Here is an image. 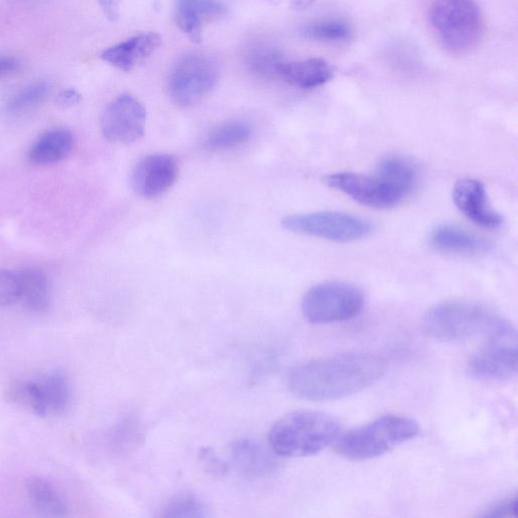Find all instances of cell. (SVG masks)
Listing matches in <instances>:
<instances>
[{
	"mask_svg": "<svg viewBox=\"0 0 518 518\" xmlns=\"http://www.w3.org/2000/svg\"><path fill=\"white\" fill-rule=\"evenodd\" d=\"M162 38L155 32L135 35L102 54V59L124 72L142 65L161 46Z\"/></svg>",
	"mask_w": 518,
	"mask_h": 518,
	"instance_id": "obj_15",
	"label": "cell"
},
{
	"mask_svg": "<svg viewBox=\"0 0 518 518\" xmlns=\"http://www.w3.org/2000/svg\"><path fill=\"white\" fill-rule=\"evenodd\" d=\"M73 147L72 133L65 129H55L42 135L33 144L28 157L35 165H52L67 158Z\"/></svg>",
	"mask_w": 518,
	"mask_h": 518,
	"instance_id": "obj_19",
	"label": "cell"
},
{
	"mask_svg": "<svg viewBox=\"0 0 518 518\" xmlns=\"http://www.w3.org/2000/svg\"><path fill=\"white\" fill-rule=\"evenodd\" d=\"M453 198L458 209L474 224L486 228L497 229L503 219L489 205L483 184L474 179H463L457 182Z\"/></svg>",
	"mask_w": 518,
	"mask_h": 518,
	"instance_id": "obj_13",
	"label": "cell"
},
{
	"mask_svg": "<svg viewBox=\"0 0 518 518\" xmlns=\"http://www.w3.org/2000/svg\"><path fill=\"white\" fill-rule=\"evenodd\" d=\"M469 373L481 380L506 381L517 373V345L515 340L490 342L488 347L475 355L469 365Z\"/></svg>",
	"mask_w": 518,
	"mask_h": 518,
	"instance_id": "obj_12",
	"label": "cell"
},
{
	"mask_svg": "<svg viewBox=\"0 0 518 518\" xmlns=\"http://www.w3.org/2000/svg\"><path fill=\"white\" fill-rule=\"evenodd\" d=\"M46 415L65 410L69 402L70 392L66 379L57 373L41 378L38 382Z\"/></svg>",
	"mask_w": 518,
	"mask_h": 518,
	"instance_id": "obj_24",
	"label": "cell"
},
{
	"mask_svg": "<svg viewBox=\"0 0 518 518\" xmlns=\"http://www.w3.org/2000/svg\"><path fill=\"white\" fill-rule=\"evenodd\" d=\"M232 454L236 468L247 476H262L274 467L269 453L261 445L248 440L235 443L232 447Z\"/></svg>",
	"mask_w": 518,
	"mask_h": 518,
	"instance_id": "obj_20",
	"label": "cell"
},
{
	"mask_svg": "<svg viewBox=\"0 0 518 518\" xmlns=\"http://www.w3.org/2000/svg\"><path fill=\"white\" fill-rule=\"evenodd\" d=\"M26 488L33 506L40 514L50 517H61L66 514L65 501L48 480L31 477Z\"/></svg>",
	"mask_w": 518,
	"mask_h": 518,
	"instance_id": "obj_22",
	"label": "cell"
},
{
	"mask_svg": "<svg viewBox=\"0 0 518 518\" xmlns=\"http://www.w3.org/2000/svg\"><path fill=\"white\" fill-rule=\"evenodd\" d=\"M147 113L135 97L124 95L106 109L102 118V131L111 142L132 144L146 131Z\"/></svg>",
	"mask_w": 518,
	"mask_h": 518,
	"instance_id": "obj_10",
	"label": "cell"
},
{
	"mask_svg": "<svg viewBox=\"0 0 518 518\" xmlns=\"http://www.w3.org/2000/svg\"><path fill=\"white\" fill-rule=\"evenodd\" d=\"M20 281V300L31 311H44L51 299L50 283L46 275L34 269L18 273Z\"/></svg>",
	"mask_w": 518,
	"mask_h": 518,
	"instance_id": "obj_21",
	"label": "cell"
},
{
	"mask_svg": "<svg viewBox=\"0 0 518 518\" xmlns=\"http://www.w3.org/2000/svg\"><path fill=\"white\" fill-rule=\"evenodd\" d=\"M20 68L17 59L11 56L0 55V80L16 73Z\"/></svg>",
	"mask_w": 518,
	"mask_h": 518,
	"instance_id": "obj_33",
	"label": "cell"
},
{
	"mask_svg": "<svg viewBox=\"0 0 518 518\" xmlns=\"http://www.w3.org/2000/svg\"><path fill=\"white\" fill-rule=\"evenodd\" d=\"M352 26L341 19H324L309 24L304 35L311 40L326 43L348 42L353 38Z\"/></svg>",
	"mask_w": 518,
	"mask_h": 518,
	"instance_id": "obj_25",
	"label": "cell"
},
{
	"mask_svg": "<svg viewBox=\"0 0 518 518\" xmlns=\"http://www.w3.org/2000/svg\"><path fill=\"white\" fill-rule=\"evenodd\" d=\"M220 78L217 61L201 52L181 57L168 78L169 95L177 105L192 107L211 94Z\"/></svg>",
	"mask_w": 518,
	"mask_h": 518,
	"instance_id": "obj_7",
	"label": "cell"
},
{
	"mask_svg": "<svg viewBox=\"0 0 518 518\" xmlns=\"http://www.w3.org/2000/svg\"><path fill=\"white\" fill-rule=\"evenodd\" d=\"M251 135L252 130L247 123L233 120L212 129L205 144L209 150L224 151L245 144Z\"/></svg>",
	"mask_w": 518,
	"mask_h": 518,
	"instance_id": "obj_23",
	"label": "cell"
},
{
	"mask_svg": "<svg viewBox=\"0 0 518 518\" xmlns=\"http://www.w3.org/2000/svg\"><path fill=\"white\" fill-rule=\"evenodd\" d=\"M227 12L224 0H176L175 21L193 42L202 41L205 26Z\"/></svg>",
	"mask_w": 518,
	"mask_h": 518,
	"instance_id": "obj_14",
	"label": "cell"
},
{
	"mask_svg": "<svg viewBox=\"0 0 518 518\" xmlns=\"http://www.w3.org/2000/svg\"><path fill=\"white\" fill-rule=\"evenodd\" d=\"M81 101V96L75 90H67L62 92L58 97V103L64 108L77 105Z\"/></svg>",
	"mask_w": 518,
	"mask_h": 518,
	"instance_id": "obj_34",
	"label": "cell"
},
{
	"mask_svg": "<svg viewBox=\"0 0 518 518\" xmlns=\"http://www.w3.org/2000/svg\"><path fill=\"white\" fill-rule=\"evenodd\" d=\"M20 300L19 275L0 269V306H10Z\"/></svg>",
	"mask_w": 518,
	"mask_h": 518,
	"instance_id": "obj_29",
	"label": "cell"
},
{
	"mask_svg": "<svg viewBox=\"0 0 518 518\" xmlns=\"http://www.w3.org/2000/svg\"><path fill=\"white\" fill-rule=\"evenodd\" d=\"M332 66L322 58H309L300 61H286L280 71V78L295 88L312 90L333 78Z\"/></svg>",
	"mask_w": 518,
	"mask_h": 518,
	"instance_id": "obj_17",
	"label": "cell"
},
{
	"mask_svg": "<svg viewBox=\"0 0 518 518\" xmlns=\"http://www.w3.org/2000/svg\"><path fill=\"white\" fill-rule=\"evenodd\" d=\"M423 330L444 341L516 340L514 327L503 316L485 305L466 301L447 302L429 309L423 318Z\"/></svg>",
	"mask_w": 518,
	"mask_h": 518,
	"instance_id": "obj_2",
	"label": "cell"
},
{
	"mask_svg": "<svg viewBox=\"0 0 518 518\" xmlns=\"http://www.w3.org/2000/svg\"><path fill=\"white\" fill-rule=\"evenodd\" d=\"M365 295L357 286L326 282L311 288L305 295L302 310L312 324L344 322L357 317L364 309Z\"/></svg>",
	"mask_w": 518,
	"mask_h": 518,
	"instance_id": "obj_8",
	"label": "cell"
},
{
	"mask_svg": "<svg viewBox=\"0 0 518 518\" xmlns=\"http://www.w3.org/2000/svg\"><path fill=\"white\" fill-rule=\"evenodd\" d=\"M6 399L14 404L25 407L39 416H46L39 385L35 381H16L9 386Z\"/></svg>",
	"mask_w": 518,
	"mask_h": 518,
	"instance_id": "obj_27",
	"label": "cell"
},
{
	"mask_svg": "<svg viewBox=\"0 0 518 518\" xmlns=\"http://www.w3.org/2000/svg\"><path fill=\"white\" fill-rule=\"evenodd\" d=\"M162 517H206L207 508L204 503L192 493H181L172 497L159 514Z\"/></svg>",
	"mask_w": 518,
	"mask_h": 518,
	"instance_id": "obj_28",
	"label": "cell"
},
{
	"mask_svg": "<svg viewBox=\"0 0 518 518\" xmlns=\"http://www.w3.org/2000/svg\"><path fill=\"white\" fill-rule=\"evenodd\" d=\"M269 2L280 9L303 12L312 7L316 0H269Z\"/></svg>",
	"mask_w": 518,
	"mask_h": 518,
	"instance_id": "obj_31",
	"label": "cell"
},
{
	"mask_svg": "<svg viewBox=\"0 0 518 518\" xmlns=\"http://www.w3.org/2000/svg\"><path fill=\"white\" fill-rule=\"evenodd\" d=\"M429 22L441 45L455 54L467 53L481 41L484 20L475 0H436Z\"/></svg>",
	"mask_w": 518,
	"mask_h": 518,
	"instance_id": "obj_6",
	"label": "cell"
},
{
	"mask_svg": "<svg viewBox=\"0 0 518 518\" xmlns=\"http://www.w3.org/2000/svg\"><path fill=\"white\" fill-rule=\"evenodd\" d=\"M419 434L420 426L414 420L400 415H385L339 436L335 441V451L350 460H371L393 451Z\"/></svg>",
	"mask_w": 518,
	"mask_h": 518,
	"instance_id": "obj_5",
	"label": "cell"
},
{
	"mask_svg": "<svg viewBox=\"0 0 518 518\" xmlns=\"http://www.w3.org/2000/svg\"><path fill=\"white\" fill-rule=\"evenodd\" d=\"M517 510V499H503L484 511L483 517H514Z\"/></svg>",
	"mask_w": 518,
	"mask_h": 518,
	"instance_id": "obj_30",
	"label": "cell"
},
{
	"mask_svg": "<svg viewBox=\"0 0 518 518\" xmlns=\"http://www.w3.org/2000/svg\"><path fill=\"white\" fill-rule=\"evenodd\" d=\"M179 174V163L174 156L154 154L145 157L136 165L131 185L139 196L156 198L176 184Z\"/></svg>",
	"mask_w": 518,
	"mask_h": 518,
	"instance_id": "obj_11",
	"label": "cell"
},
{
	"mask_svg": "<svg viewBox=\"0 0 518 518\" xmlns=\"http://www.w3.org/2000/svg\"><path fill=\"white\" fill-rule=\"evenodd\" d=\"M282 225L293 233L335 242L360 240L372 232V224L366 219L328 211L288 216Z\"/></svg>",
	"mask_w": 518,
	"mask_h": 518,
	"instance_id": "obj_9",
	"label": "cell"
},
{
	"mask_svg": "<svg viewBox=\"0 0 518 518\" xmlns=\"http://www.w3.org/2000/svg\"><path fill=\"white\" fill-rule=\"evenodd\" d=\"M340 423L333 416L299 410L278 420L269 434L273 451L285 458H304L322 452L340 436Z\"/></svg>",
	"mask_w": 518,
	"mask_h": 518,
	"instance_id": "obj_4",
	"label": "cell"
},
{
	"mask_svg": "<svg viewBox=\"0 0 518 518\" xmlns=\"http://www.w3.org/2000/svg\"><path fill=\"white\" fill-rule=\"evenodd\" d=\"M287 60L282 49L270 41L252 42L244 53L246 69L258 78H280V71Z\"/></svg>",
	"mask_w": 518,
	"mask_h": 518,
	"instance_id": "obj_18",
	"label": "cell"
},
{
	"mask_svg": "<svg viewBox=\"0 0 518 518\" xmlns=\"http://www.w3.org/2000/svg\"><path fill=\"white\" fill-rule=\"evenodd\" d=\"M417 171L408 159L391 156L383 159L374 176L338 172L324 179V184L356 202L376 209L400 204L413 190Z\"/></svg>",
	"mask_w": 518,
	"mask_h": 518,
	"instance_id": "obj_3",
	"label": "cell"
},
{
	"mask_svg": "<svg viewBox=\"0 0 518 518\" xmlns=\"http://www.w3.org/2000/svg\"><path fill=\"white\" fill-rule=\"evenodd\" d=\"M429 241L439 250L458 254H483L492 248L490 241L452 224L437 226L431 231Z\"/></svg>",
	"mask_w": 518,
	"mask_h": 518,
	"instance_id": "obj_16",
	"label": "cell"
},
{
	"mask_svg": "<svg viewBox=\"0 0 518 518\" xmlns=\"http://www.w3.org/2000/svg\"><path fill=\"white\" fill-rule=\"evenodd\" d=\"M99 5L110 22H117L120 18L122 0H98Z\"/></svg>",
	"mask_w": 518,
	"mask_h": 518,
	"instance_id": "obj_32",
	"label": "cell"
},
{
	"mask_svg": "<svg viewBox=\"0 0 518 518\" xmlns=\"http://www.w3.org/2000/svg\"><path fill=\"white\" fill-rule=\"evenodd\" d=\"M385 362L370 354H345L304 363L291 369L288 390L306 401H333L353 396L378 382Z\"/></svg>",
	"mask_w": 518,
	"mask_h": 518,
	"instance_id": "obj_1",
	"label": "cell"
},
{
	"mask_svg": "<svg viewBox=\"0 0 518 518\" xmlns=\"http://www.w3.org/2000/svg\"><path fill=\"white\" fill-rule=\"evenodd\" d=\"M51 85L47 81H37L25 86L7 103V111L12 115H23L40 107L48 98Z\"/></svg>",
	"mask_w": 518,
	"mask_h": 518,
	"instance_id": "obj_26",
	"label": "cell"
}]
</instances>
